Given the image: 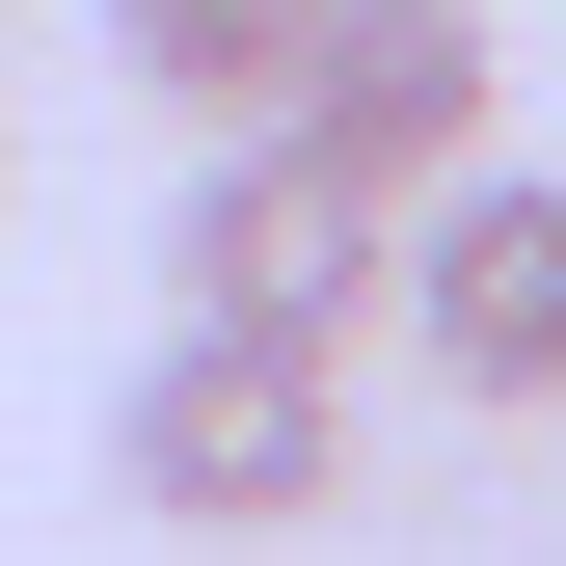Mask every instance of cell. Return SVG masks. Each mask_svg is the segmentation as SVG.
Returning a JSON list of instances; mask_svg holds the SVG:
<instances>
[{
	"instance_id": "5b68a950",
	"label": "cell",
	"mask_w": 566,
	"mask_h": 566,
	"mask_svg": "<svg viewBox=\"0 0 566 566\" xmlns=\"http://www.w3.org/2000/svg\"><path fill=\"white\" fill-rule=\"evenodd\" d=\"M108 54H135V108L270 135V108H297V54H324V0H108Z\"/></svg>"
},
{
	"instance_id": "277c9868",
	"label": "cell",
	"mask_w": 566,
	"mask_h": 566,
	"mask_svg": "<svg viewBox=\"0 0 566 566\" xmlns=\"http://www.w3.org/2000/svg\"><path fill=\"white\" fill-rule=\"evenodd\" d=\"M378 324L432 350L459 405H566V163H459L432 217H405Z\"/></svg>"
},
{
	"instance_id": "3957f363",
	"label": "cell",
	"mask_w": 566,
	"mask_h": 566,
	"mask_svg": "<svg viewBox=\"0 0 566 566\" xmlns=\"http://www.w3.org/2000/svg\"><path fill=\"white\" fill-rule=\"evenodd\" d=\"M485 108H513V28H485V0H324V54H297L270 135H297L350 217H432L485 163Z\"/></svg>"
},
{
	"instance_id": "7a4b0ae2",
	"label": "cell",
	"mask_w": 566,
	"mask_h": 566,
	"mask_svg": "<svg viewBox=\"0 0 566 566\" xmlns=\"http://www.w3.org/2000/svg\"><path fill=\"white\" fill-rule=\"evenodd\" d=\"M378 270H405V217H350L297 135H217V163H189V217H163V297L217 324V350H297V378H350Z\"/></svg>"
},
{
	"instance_id": "6da1fadb",
	"label": "cell",
	"mask_w": 566,
	"mask_h": 566,
	"mask_svg": "<svg viewBox=\"0 0 566 566\" xmlns=\"http://www.w3.org/2000/svg\"><path fill=\"white\" fill-rule=\"evenodd\" d=\"M108 485H135L163 539H297V513H350V378L163 324V350H135V405H108Z\"/></svg>"
}]
</instances>
